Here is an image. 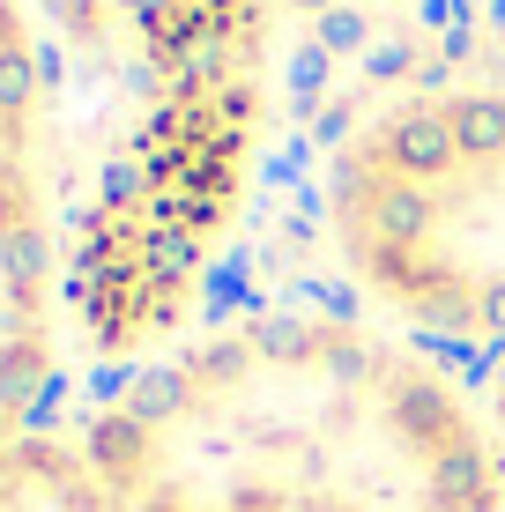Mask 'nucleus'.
Wrapping results in <instances>:
<instances>
[{
    "instance_id": "20e7f679",
    "label": "nucleus",
    "mask_w": 505,
    "mask_h": 512,
    "mask_svg": "<svg viewBox=\"0 0 505 512\" xmlns=\"http://www.w3.org/2000/svg\"><path fill=\"white\" fill-rule=\"evenodd\" d=\"M45 97L52 60L23 0H0V453L23 431H38L45 401L60 394L52 379V231H45Z\"/></svg>"
},
{
    "instance_id": "f257e3e1",
    "label": "nucleus",
    "mask_w": 505,
    "mask_h": 512,
    "mask_svg": "<svg viewBox=\"0 0 505 512\" xmlns=\"http://www.w3.org/2000/svg\"><path fill=\"white\" fill-rule=\"evenodd\" d=\"M127 512H505L454 379L350 312H253L82 423Z\"/></svg>"
},
{
    "instance_id": "39448f33",
    "label": "nucleus",
    "mask_w": 505,
    "mask_h": 512,
    "mask_svg": "<svg viewBox=\"0 0 505 512\" xmlns=\"http://www.w3.org/2000/svg\"><path fill=\"white\" fill-rule=\"evenodd\" d=\"M0 512H127V498L97 475L82 438L23 431L0 453Z\"/></svg>"
},
{
    "instance_id": "f03ea898",
    "label": "nucleus",
    "mask_w": 505,
    "mask_h": 512,
    "mask_svg": "<svg viewBox=\"0 0 505 512\" xmlns=\"http://www.w3.org/2000/svg\"><path fill=\"white\" fill-rule=\"evenodd\" d=\"M112 15L127 30L134 127L97 179L67 282L104 357L186 320L268 104V0H112Z\"/></svg>"
},
{
    "instance_id": "7ed1b4c3",
    "label": "nucleus",
    "mask_w": 505,
    "mask_h": 512,
    "mask_svg": "<svg viewBox=\"0 0 505 512\" xmlns=\"http://www.w3.org/2000/svg\"><path fill=\"white\" fill-rule=\"evenodd\" d=\"M350 275L431 342L505 357V82L387 104L327 164Z\"/></svg>"
}]
</instances>
